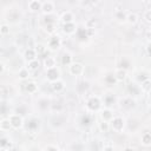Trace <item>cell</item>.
Instances as JSON below:
<instances>
[{
	"label": "cell",
	"instance_id": "obj_34",
	"mask_svg": "<svg viewBox=\"0 0 151 151\" xmlns=\"http://www.w3.org/2000/svg\"><path fill=\"white\" fill-rule=\"evenodd\" d=\"M144 19L149 22H151V9H147L145 13H144Z\"/></svg>",
	"mask_w": 151,
	"mask_h": 151
},
{
	"label": "cell",
	"instance_id": "obj_8",
	"mask_svg": "<svg viewBox=\"0 0 151 151\" xmlns=\"http://www.w3.org/2000/svg\"><path fill=\"white\" fill-rule=\"evenodd\" d=\"M38 126H39V120H38L37 118H34V117L29 118L28 122L26 123V127H27V130H29V131H34V130H37Z\"/></svg>",
	"mask_w": 151,
	"mask_h": 151
},
{
	"label": "cell",
	"instance_id": "obj_23",
	"mask_svg": "<svg viewBox=\"0 0 151 151\" xmlns=\"http://www.w3.org/2000/svg\"><path fill=\"white\" fill-rule=\"evenodd\" d=\"M104 80H105V83H106L107 85H112V84H114V83L117 81L116 76H114L113 73H109V74H106Z\"/></svg>",
	"mask_w": 151,
	"mask_h": 151
},
{
	"label": "cell",
	"instance_id": "obj_15",
	"mask_svg": "<svg viewBox=\"0 0 151 151\" xmlns=\"http://www.w3.org/2000/svg\"><path fill=\"white\" fill-rule=\"evenodd\" d=\"M60 19H61V21L64 22V24H67V22H73V14L71 13V12H64L63 14H61V17H60Z\"/></svg>",
	"mask_w": 151,
	"mask_h": 151
},
{
	"label": "cell",
	"instance_id": "obj_11",
	"mask_svg": "<svg viewBox=\"0 0 151 151\" xmlns=\"http://www.w3.org/2000/svg\"><path fill=\"white\" fill-rule=\"evenodd\" d=\"M53 9H54V5H53L51 1H46V2H44L42 6H41V11H42L45 14H51V13L53 12Z\"/></svg>",
	"mask_w": 151,
	"mask_h": 151
},
{
	"label": "cell",
	"instance_id": "obj_5",
	"mask_svg": "<svg viewBox=\"0 0 151 151\" xmlns=\"http://www.w3.org/2000/svg\"><path fill=\"white\" fill-rule=\"evenodd\" d=\"M60 45H61V40H60V38H59L58 35L53 34V35L48 39V47H50L51 50H58V48L60 47Z\"/></svg>",
	"mask_w": 151,
	"mask_h": 151
},
{
	"label": "cell",
	"instance_id": "obj_33",
	"mask_svg": "<svg viewBox=\"0 0 151 151\" xmlns=\"http://www.w3.org/2000/svg\"><path fill=\"white\" fill-rule=\"evenodd\" d=\"M46 31H48V33H54V22H47Z\"/></svg>",
	"mask_w": 151,
	"mask_h": 151
},
{
	"label": "cell",
	"instance_id": "obj_40",
	"mask_svg": "<svg viewBox=\"0 0 151 151\" xmlns=\"http://www.w3.org/2000/svg\"><path fill=\"white\" fill-rule=\"evenodd\" d=\"M144 1H145V0H144Z\"/></svg>",
	"mask_w": 151,
	"mask_h": 151
},
{
	"label": "cell",
	"instance_id": "obj_39",
	"mask_svg": "<svg viewBox=\"0 0 151 151\" xmlns=\"http://www.w3.org/2000/svg\"><path fill=\"white\" fill-rule=\"evenodd\" d=\"M147 51H149V54H151V45L149 46V48H147Z\"/></svg>",
	"mask_w": 151,
	"mask_h": 151
},
{
	"label": "cell",
	"instance_id": "obj_4",
	"mask_svg": "<svg viewBox=\"0 0 151 151\" xmlns=\"http://www.w3.org/2000/svg\"><path fill=\"white\" fill-rule=\"evenodd\" d=\"M59 76H60V72H59V70L57 68V67H52V68H47V71H46V77H47V79L50 80V81H55V80H58L59 79Z\"/></svg>",
	"mask_w": 151,
	"mask_h": 151
},
{
	"label": "cell",
	"instance_id": "obj_22",
	"mask_svg": "<svg viewBox=\"0 0 151 151\" xmlns=\"http://www.w3.org/2000/svg\"><path fill=\"white\" fill-rule=\"evenodd\" d=\"M61 63H63V65H71L72 64V57H71V54L68 52H65L63 54Z\"/></svg>",
	"mask_w": 151,
	"mask_h": 151
},
{
	"label": "cell",
	"instance_id": "obj_18",
	"mask_svg": "<svg viewBox=\"0 0 151 151\" xmlns=\"http://www.w3.org/2000/svg\"><path fill=\"white\" fill-rule=\"evenodd\" d=\"M64 32L67 33V34H73L76 32V25L73 22H67V24H64Z\"/></svg>",
	"mask_w": 151,
	"mask_h": 151
},
{
	"label": "cell",
	"instance_id": "obj_3",
	"mask_svg": "<svg viewBox=\"0 0 151 151\" xmlns=\"http://www.w3.org/2000/svg\"><path fill=\"white\" fill-rule=\"evenodd\" d=\"M124 123H125V120L122 117H113L112 120L110 122V126H111V129L113 131L120 132L124 129Z\"/></svg>",
	"mask_w": 151,
	"mask_h": 151
},
{
	"label": "cell",
	"instance_id": "obj_20",
	"mask_svg": "<svg viewBox=\"0 0 151 151\" xmlns=\"http://www.w3.org/2000/svg\"><path fill=\"white\" fill-rule=\"evenodd\" d=\"M142 143L147 146V145H151V133L150 132H144L142 134Z\"/></svg>",
	"mask_w": 151,
	"mask_h": 151
},
{
	"label": "cell",
	"instance_id": "obj_24",
	"mask_svg": "<svg viewBox=\"0 0 151 151\" xmlns=\"http://www.w3.org/2000/svg\"><path fill=\"white\" fill-rule=\"evenodd\" d=\"M140 88H142L143 92H149V91L151 90V81H150L149 79L144 80V81L142 83V85H140Z\"/></svg>",
	"mask_w": 151,
	"mask_h": 151
},
{
	"label": "cell",
	"instance_id": "obj_13",
	"mask_svg": "<svg viewBox=\"0 0 151 151\" xmlns=\"http://www.w3.org/2000/svg\"><path fill=\"white\" fill-rule=\"evenodd\" d=\"M25 90L28 93H35L38 91V85L34 81H28V83L25 84Z\"/></svg>",
	"mask_w": 151,
	"mask_h": 151
},
{
	"label": "cell",
	"instance_id": "obj_10",
	"mask_svg": "<svg viewBox=\"0 0 151 151\" xmlns=\"http://www.w3.org/2000/svg\"><path fill=\"white\" fill-rule=\"evenodd\" d=\"M41 6L42 4L39 1V0H31L28 2V8L32 11V12H38L41 9Z\"/></svg>",
	"mask_w": 151,
	"mask_h": 151
},
{
	"label": "cell",
	"instance_id": "obj_14",
	"mask_svg": "<svg viewBox=\"0 0 151 151\" xmlns=\"http://www.w3.org/2000/svg\"><path fill=\"white\" fill-rule=\"evenodd\" d=\"M64 87H65L64 83H63L61 80H59V79L52 83V90H53L54 92H61V91L64 90Z\"/></svg>",
	"mask_w": 151,
	"mask_h": 151
},
{
	"label": "cell",
	"instance_id": "obj_25",
	"mask_svg": "<svg viewBox=\"0 0 151 151\" xmlns=\"http://www.w3.org/2000/svg\"><path fill=\"white\" fill-rule=\"evenodd\" d=\"M104 103H105V105H106L107 107H110V106L113 105V103H114V97H113L112 94H106V96L104 97Z\"/></svg>",
	"mask_w": 151,
	"mask_h": 151
},
{
	"label": "cell",
	"instance_id": "obj_37",
	"mask_svg": "<svg viewBox=\"0 0 151 151\" xmlns=\"http://www.w3.org/2000/svg\"><path fill=\"white\" fill-rule=\"evenodd\" d=\"M4 71H5V65L1 64V73H4Z\"/></svg>",
	"mask_w": 151,
	"mask_h": 151
},
{
	"label": "cell",
	"instance_id": "obj_19",
	"mask_svg": "<svg viewBox=\"0 0 151 151\" xmlns=\"http://www.w3.org/2000/svg\"><path fill=\"white\" fill-rule=\"evenodd\" d=\"M18 76H19V79L26 80V79H28V77H29V70H28L27 67H22V68L19 70Z\"/></svg>",
	"mask_w": 151,
	"mask_h": 151
},
{
	"label": "cell",
	"instance_id": "obj_16",
	"mask_svg": "<svg viewBox=\"0 0 151 151\" xmlns=\"http://www.w3.org/2000/svg\"><path fill=\"white\" fill-rule=\"evenodd\" d=\"M44 64H45L46 70L47 68H52V67H57V61H55V58H53V57H47L45 59Z\"/></svg>",
	"mask_w": 151,
	"mask_h": 151
},
{
	"label": "cell",
	"instance_id": "obj_1",
	"mask_svg": "<svg viewBox=\"0 0 151 151\" xmlns=\"http://www.w3.org/2000/svg\"><path fill=\"white\" fill-rule=\"evenodd\" d=\"M8 119H9V122H11L13 129H19V127H21L22 124H24V119H22L21 114L18 113V112L8 114Z\"/></svg>",
	"mask_w": 151,
	"mask_h": 151
},
{
	"label": "cell",
	"instance_id": "obj_32",
	"mask_svg": "<svg viewBox=\"0 0 151 151\" xmlns=\"http://www.w3.org/2000/svg\"><path fill=\"white\" fill-rule=\"evenodd\" d=\"M35 51H37V54H42L45 51H46V47H44L42 45H37L35 46Z\"/></svg>",
	"mask_w": 151,
	"mask_h": 151
},
{
	"label": "cell",
	"instance_id": "obj_26",
	"mask_svg": "<svg viewBox=\"0 0 151 151\" xmlns=\"http://www.w3.org/2000/svg\"><path fill=\"white\" fill-rule=\"evenodd\" d=\"M124 101H125V104H122V106H123V107L131 109V107H133V106H134V100H133L132 98H130V97L125 98V99H124Z\"/></svg>",
	"mask_w": 151,
	"mask_h": 151
},
{
	"label": "cell",
	"instance_id": "obj_35",
	"mask_svg": "<svg viewBox=\"0 0 151 151\" xmlns=\"http://www.w3.org/2000/svg\"><path fill=\"white\" fill-rule=\"evenodd\" d=\"M81 124H83V125H88V124H90V117H88V114H86V113H85V116L83 117Z\"/></svg>",
	"mask_w": 151,
	"mask_h": 151
},
{
	"label": "cell",
	"instance_id": "obj_12",
	"mask_svg": "<svg viewBox=\"0 0 151 151\" xmlns=\"http://www.w3.org/2000/svg\"><path fill=\"white\" fill-rule=\"evenodd\" d=\"M101 118H103V120L110 123V122L112 120V118H113V113H112V111H111L109 107L104 109V110L101 111Z\"/></svg>",
	"mask_w": 151,
	"mask_h": 151
},
{
	"label": "cell",
	"instance_id": "obj_7",
	"mask_svg": "<svg viewBox=\"0 0 151 151\" xmlns=\"http://www.w3.org/2000/svg\"><path fill=\"white\" fill-rule=\"evenodd\" d=\"M24 57H25V59L27 61H31V60L37 59V51H35V48H31V47L26 48V51L24 53Z\"/></svg>",
	"mask_w": 151,
	"mask_h": 151
},
{
	"label": "cell",
	"instance_id": "obj_31",
	"mask_svg": "<svg viewBox=\"0 0 151 151\" xmlns=\"http://www.w3.org/2000/svg\"><path fill=\"white\" fill-rule=\"evenodd\" d=\"M94 25H96L94 19H90V20H87V21H86V28H87V29L94 28Z\"/></svg>",
	"mask_w": 151,
	"mask_h": 151
},
{
	"label": "cell",
	"instance_id": "obj_36",
	"mask_svg": "<svg viewBox=\"0 0 151 151\" xmlns=\"http://www.w3.org/2000/svg\"><path fill=\"white\" fill-rule=\"evenodd\" d=\"M58 149H59V147H58L57 145H52V144L46 145V146L42 147V150H58Z\"/></svg>",
	"mask_w": 151,
	"mask_h": 151
},
{
	"label": "cell",
	"instance_id": "obj_9",
	"mask_svg": "<svg viewBox=\"0 0 151 151\" xmlns=\"http://www.w3.org/2000/svg\"><path fill=\"white\" fill-rule=\"evenodd\" d=\"M11 127H12V124H11L8 117H7V118L4 117V118L1 119V122H0V130H1L2 132H6V131H9Z\"/></svg>",
	"mask_w": 151,
	"mask_h": 151
},
{
	"label": "cell",
	"instance_id": "obj_30",
	"mask_svg": "<svg viewBox=\"0 0 151 151\" xmlns=\"http://www.w3.org/2000/svg\"><path fill=\"white\" fill-rule=\"evenodd\" d=\"M0 33H1V35L8 34V33H9V26L6 25V24H2V25H1V28H0Z\"/></svg>",
	"mask_w": 151,
	"mask_h": 151
},
{
	"label": "cell",
	"instance_id": "obj_29",
	"mask_svg": "<svg viewBox=\"0 0 151 151\" xmlns=\"http://www.w3.org/2000/svg\"><path fill=\"white\" fill-rule=\"evenodd\" d=\"M126 14L123 12V11H118L117 13H116V19L117 20H119V21H125L126 20Z\"/></svg>",
	"mask_w": 151,
	"mask_h": 151
},
{
	"label": "cell",
	"instance_id": "obj_21",
	"mask_svg": "<svg viewBox=\"0 0 151 151\" xmlns=\"http://www.w3.org/2000/svg\"><path fill=\"white\" fill-rule=\"evenodd\" d=\"M39 65H40L39 60H38V59H34V60L28 61V66H27V68H28L29 71H37V70L39 68Z\"/></svg>",
	"mask_w": 151,
	"mask_h": 151
},
{
	"label": "cell",
	"instance_id": "obj_27",
	"mask_svg": "<svg viewBox=\"0 0 151 151\" xmlns=\"http://www.w3.org/2000/svg\"><path fill=\"white\" fill-rule=\"evenodd\" d=\"M126 20L130 22V24H136L138 21V17L136 13H130L127 17H126Z\"/></svg>",
	"mask_w": 151,
	"mask_h": 151
},
{
	"label": "cell",
	"instance_id": "obj_6",
	"mask_svg": "<svg viewBox=\"0 0 151 151\" xmlns=\"http://www.w3.org/2000/svg\"><path fill=\"white\" fill-rule=\"evenodd\" d=\"M68 67H70V72L72 74H74V76H79V74H81L84 72V66L81 64H79V63H72Z\"/></svg>",
	"mask_w": 151,
	"mask_h": 151
},
{
	"label": "cell",
	"instance_id": "obj_2",
	"mask_svg": "<svg viewBox=\"0 0 151 151\" xmlns=\"http://www.w3.org/2000/svg\"><path fill=\"white\" fill-rule=\"evenodd\" d=\"M100 99L98 98V97H96V96H92V97H90L88 99H87V101H86V107H87V110L88 111H92V112H94V111H97V110H99L100 109Z\"/></svg>",
	"mask_w": 151,
	"mask_h": 151
},
{
	"label": "cell",
	"instance_id": "obj_17",
	"mask_svg": "<svg viewBox=\"0 0 151 151\" xmlns=\"http://www.w3.org/2000/svg\"><path fill=\"white\" fill-rule=\"evenodd\" d=\"M114 76H116L117 81H123V80L125 79V77H126V71H125V70H123V67H120V68L116 70Z\"/></svg>",
	"mask_w": 151,
	"mask_h": 151
},
{
	"label": "cell",
	"instance_id": "obj_38",
	"mask_svg": "<svg viewBox=\"0 0 151 151\" xmlns=\"http://www.w3.org/2000/svg\"><path fill=\"white\" fill-rule=\"evenodd\" d=\"M90 1H91V2H92V4H97V2H98V1H99V0H90Z\"/></svg>",
	"mask_w": 151,
	"mask_h": 151
},
{
	"label": "cell",
	"instance_id": "obj_28",
	"mask_svg": "<svg viewBox=\"0 0 151 151\" xmlns=\"http://www.w3.org/2000/svg\"><path fill=\"white\" fill-rule=\"evenodd\" d=\"M110 127H111V126H110V123H109V122L103 120L101 123H99V129H100L103 132H107Z\"/></svg>",
	"mask_w": 151,
	"mask_h": 151
}]
</instances>
